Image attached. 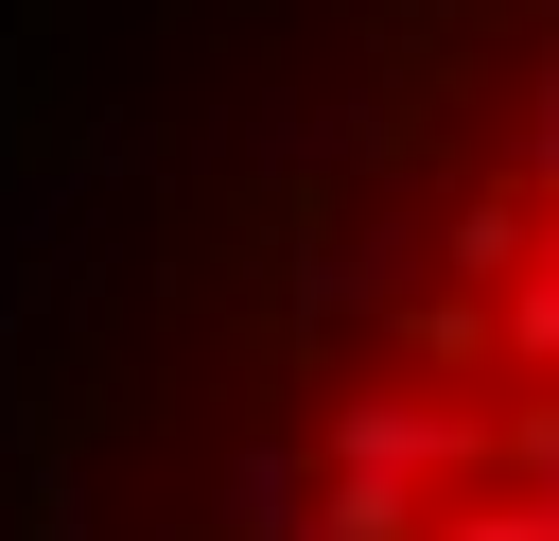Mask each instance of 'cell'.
Wrapping results in <instances>:
<instances>
[{
	"mask_svg": "<svg viewBox=\"0 0 559 541\" xmlns=\"http://www.w3.org/2000/svg\"><path fill=\"white\" fill-rule=\"evenodd\" d=\"M227 541H559V87L524 157L419 227L402 297L297 366Z\"/></svg>",
	"mask_w": 559,
	"mask_h": 541,
	"instance_id": "cell-1",
	"label": "cell"
}]
</instances>
